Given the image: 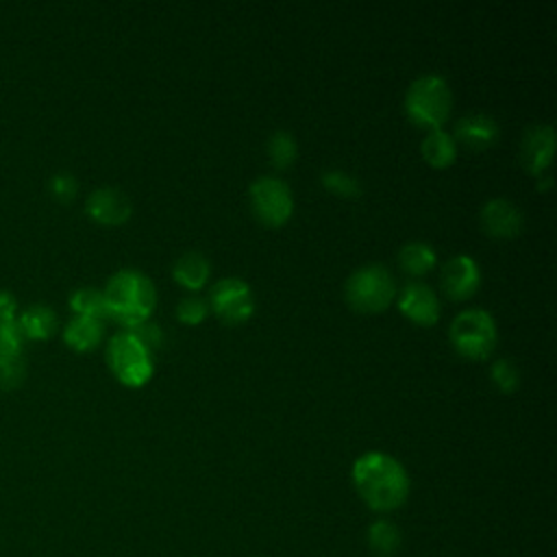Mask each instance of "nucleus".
<instances>
[{
    "label": "nucleus",
    "instance_id": "dca6fc26",
    "mask_svg": "<svg viewBox=\"0 0 557 557\" xmlns=\"http://www.w3.org/2000/svg\"><path fill=\"white\" fill-rule=\"evenodd\" d=\"M17 324L26 339H48L57 331V313L48 305H30L17 315Z\"/></svg>",
    "mask_w": 557,
    "mask_h": 557
},
{
    "label": "nucleus",
    "instance_id": "39448f33",
    "mask_svg": "<svg viewBox=\"0 0 557 557\" xmlns=\"http://www.w3.org/2000/svg\"><path fill=\"white\" fill-rule=\"evenodd\" d=\"M455 350L468 359H485L498 339L496 322L485 309H466L455 315L448 329Z\"/></svg>",
    "mask_w": 557,
    "mask_h": 557
},
{
    "label": "nucleus",
    "instance_id": "20e7f679",
    "mask_svg": "<svg viewBox=\"0 0 557 557\" xmlns=\"http://www.w3.org/2000/svg\"><path fill=\"white\" fill-rule=\"evenodd\" d=\"M346 302L361 313H376L385 309L396 296V283L392 272L381 263H368L357 268L344 283Z\"/></svg>",
    "mask_w": 557,
    "mask_h": 557
},
{
    "label": "nucleus",
    "instance_id": "c756f323",
    "mask_svg": "<svg viewBox=\"0 0 557 557\" xmlns=\"http://www.w3.org/2000/svg\"><path fill=\"white\" fill-rule=\"evenodd\" d=\"M17 311V300L11 292L0 289V320H13Z\"/></svg>",
    "mask_w": 557,
    "mask_h": 557
},
{
    "label": "nucleus",
    "instance_id": "a878e982",
    "mask_svg": "<svg viewBox=\"0 0 557 557\" xmlns=\"http://www.w3.org/2000/svg\"><path fill=\"white\" fill-rule=\"evenodd\" d=\"M24 333L17 324V318L13 320H0V352L4 355H22L24 346Z\"/></svg>",
    "mask_w": 557,
    "mask_h": 557
},
{
    "label": "nucleus",
    "instance_id": "1a4fd4ad",
    "mask_svg": "<svg viewBox=\"0 0 557 557\" xmlns=\"http://www.w3.org/2000/svg\"><path fill=\"white\" fill-rule=\"evenodd\" d=\"M85 211L98 224L117 226V224H124L131 218L133 205H131L128 196L122 189L104 185V187H96L87 196Z\"/></svg>",
    "mask_w": 557,
    "mask_h": 557
},
{
    "label": "nucleus",
    "instance_id": "5701e85b",
    "mask_svg": "<svg viewBox=\"0 0 557 557\" xmlns=\"http://www.w3.org/2000/svg\"><path fill=\"white\" fill-rule=\"evenodd\" d=\"M322 185L342 198H357L361 194L359 178L344 170H337V168L322 172Z\"/></svg>",
    "mask_w": 557,
    "mask_h": 557
},
{
    "label": "nucleus",
    "instance_id": "bb28decb",
    "mask_svg": "<svg viewBox=\"0 0 557 557\" xmlns=\"http://www.w3.org/2000/svg\"><path fill=\"white\" fill-rule=\"evenodd\" d=\"M209 311V305L205 298L200 296H185L178 307H176V315L181 322H187V324H196L200 320H205Z\"/></svg>",
    "mask_w": 557,
    "mask_h": 557
},
{
    "label": "nucleus",
    "instance_id": "2eb2a0df",
    "mask_svg": "<svg viewBox=\"0 0 557 557\" xmlns=\"http://www.w3.org/2000/svg\"><path fill=\"white\" fill-rule=\"evenodd\" d=\"M100 339H102V320H96L89 315L74 313L63 329V342L78 352L96 348Z\"/></svg>",
    "mask_w": 557,
    "mask_h": 557
},
{
    "label": "nucleus",
    "instance_id": "f3484780",
    "mask_svg": "<svg viewBox=\"0 0 557 557\" xmlns=\"http://www.w3.org/2000/svg\"><path fill=\"white\" fill-rule=\"evenodd\" d=\"M209 272H211L209 259L202 252H196V250L183 252L174 261V268H172V274H174L176 283L187 287V289H200L207 283Z\"/></svg>",
    "mask_w": 557,
    "mask_h": 557
},
{
    "label": "nucleus",
    "instance_id": "6e6552de",
    "mask_svg": "<svg viewBox=\"0 0 557 557\" xmlns=\"http://www.w3.org/2000/svg\"><path fill=\"white\" fill-rule=\"evenodd\" d=\"M211 311L228 322V324H237L244 322L252 315L255 311V298L252 292L248 287V283H244L239 276H228V278H220L211 292H209V302Z\"/></svg>",
    "mask_w": 557,
    "mask_h": 557
},
{
    "label": "nucleus",
    "instance_id": "a211bd4d",
    "mask_svg": "<svg viewBox=\"0 0 557 557\" xmlns=\"http://www.w3.org/2000/svg\"><path fill=\"white\" fill-rule=\"evenodd\" d=\"M400 529L387 518L374 520L366 531V544L374 557H394L400 550Z\"/></svg>",
    "mask_w": 557,
    "mask_h": 557
},
{
    "label": "nucleus",
    "instance_id": "7ed1b4c3",
    "mask_svg": "<svg viewBox=\"0 0 557 557\" xmlns=\"http://www.w3.org/2000/svg\"><path fill=\"white\" fill-rule=\"evenodd\" d=\"M453 107V94L448 83L440 74L418 76L405 96V109L413 124L424 128H442Z\"/></svg>",
    "mask_w": 557,
    "mask_h": 557
},
{
    "label": "nucleus",
    "instance_id": "c85d7f7f",
    "mask_svg": "<svg viewBox=\"0 0 557 557\" xmlns=\"http://www.w3.org/2000/svg\"><path fill=\"white\" fill-rule=\"evenodd\" d=\"M137 339H139V344L148 350V352H152V350H157L161 344H163V333H161V326L159 324H152V322H141V324H137V326H133V329H128Z\"/></svg>",
    "mask_w": 557,
    "mask_h": 557
},
{
    "label": "nucleus",
    "instance_id": "9d476101",
    "mask_svg": "<svg viewBox=\"0 0 557 557\" xmlns=\"http://www.w3.org/2000/svg\"><path fill=\"white\" fill-rule=\"evenodd\" d=\"M555 150V131L550 124H533L524 131L520 139V163L522 168L533 174L542 176L544 170L550 165Z\"/></svg>",
    "mask_w": 557,
    "mask_h": 557
},
{
    "label": "nucleus",
    "instance_id": "393cba45",
    "mask_svg": "<svg viewBox=\"0 0 557 557\" xmlns=\"http://www.w3.org/2000/svg\"><path fill=\"white\" fill-rule=\"evenodd\" d=\"M490 376L500 392H513L520 385V370L511 359H496L490 368Z\"/></svg>",
    "mask_w": 557,
    "mask_h": 557
},
{
    "label": "nucleus",
    "instance_id": "4468645a",
    "mask_svg": "<svg viewBox=\"0 0 557 557\" xmlns=\"http://www.w3.org/2000/svg\"><path fill=\"white\" fill-rule=\"evenodd\" d=\"M498 137V124L492 115L470 113L455 124V144H463L470 150H483Z\"/></svg>",
    "mask_w": 557,
    "mask_h": 557
},
{
    "label": "nucleus",
    "instance_id": "412c9836",
    "mask_svg": "<svg viewBox=\"0 0 557 557\" xmlns=\"http://www.w3.org/2000/svg\"><path fill=\"white\" fill-rule=\"evenodd\" d=\"M70 307L76 315H89L96 320L109 318L104 294L102 289H96V287H78L76 292H72Z\"/></svg>",
    "mask_w": 557,
    "mask_h": 557
},
{
    "label": "nucleus",
    "instance_id": "b1692460",
    "mask_svg": "<svg viewBox=\"0 0 557 557\" xmlns=\"http://www.w3.org/2000/svg\"><path fill=\"white\" fill-rule=\"evenodd\" d=\"M26 379V361L22 355H4L0 352V387L13 389L20 387Z\"/></svg>",
    "mask_w": 557,
    "mask_h": 557
},
{
    "label": "nucleus",
    "instance_id": "7c9ffc66",
    "mask_svg": "<svg viewBox=\"0 0 557 557\" xmlns=\"http://www.w3.org/2000/svg\"><path fill=\"white\" fill-rule=\"evenodd\" d=\"M548 185H550V176H548V174H542V181H537V189H540V191H546Z\"/></svg>",
    "mask_w": 557,
    "mask_h": 557
},
{
    "label": "nucleus",
    "instance_id": "0eeeda50",
    "mask_svg": "<svg viewBox=\"0 0 557 557\" xmlns=\"http://www.w3.org/2000/svg\"><path fill=\"white\" fill-rule=\"evenodd\" d=\"M250 205L259 222L265 226H281L294 211V198L285 181L276 176H259L250 185Z\"/></svg>",
    "mask_w": 557,
    "mask_h": 557
},
{
    "label": "nucleus",
    "instance_id": "f03ea898",
    "mask_svg": "<svg viewBox=\"0 0 557 557\" xmlns=\"http://www.w3.org/2000/svg\"><path fill=\"white\" fill-rule=\"evenodd\" d=\"M102 294L109 318L122 322L128 329L146 322L157 302L152 281L135 268H124L111 274Z\"/></svg>",
    "mask_w": 557,
    "mask_h": 557
},
{
    "label": "nucleus",
    "instance_id": "4be33fe9",
    "mask_svg": "<svg viewBox=\"0 0 557 557\" xmlns=\"http://www.w3.org/2000/svg\"><path fill=\"white\" fill-rule=\"evenodd\" d=\"M268 157H270V163L278 170L287 168L294 163L296 159V152H298V146H296V139L292 133L287 131H274L270 137H268Z\"/></svg>",
    "mask_w": 557,
    "mask_h": 557
},
{
    "label": "nucleus",
    "instance_id": "aec40b11",
    "mask_svg": "<svg viewBox=\"0 0 557 557\" xmlns=\"http://www.w3.org/2000/svg\"><path fill=\"white\" fill-rule=\"evenodd\" d=\"M435 250L426 242H407L398 250V263L411 276L426 274L435 265Z\"/></svg>",
    "mask_w": 557,
    "mask_h": 557
},
{
    "label": "nucleus",
    "instance_id": "9b49d317",
    "mask_svg": "<svg viewBox=\"0 0 557 557\" xmlns=\"http://www.w3.org/2000/svg\"><path fill=\"white\" fill-rule=\"evenodd\" d=\"M481 283L479 265L468 255L450 257L442 268V289L453 300L470 298Z\"/></svg>",
    "mask_w": 557,
    "mask_h": 557
},
{
    "label": "nucleus",
    "instance_id": "f8f14e48",
    "mask_svg": "<svg viewBox=\"0 0 557 557\" xmlns=\"http://www.w3.org/2000/svg\"><path fill=\"white\" fill-rule=\"evenodd\" d=\"M398 307L400 311L411 318L418 324H433L440 318V300L435 296V292L418 281H409L398 298Z\"/></svg>",
    "mask_w": 557,
    "mask_h": 557
},
{
    "label": "nucleus",
    "instance_id": "f257e3e1",
    "mask_svg": "<svg viewBox=\"0 0 557 557\" xmlns=\"http://www.w3.org/2000/svg\"><path fill=\"white\" fill-rule=\"evenodd\" d=\"M352 485L359 498L379 513L394 511L403 507L409 498L411 481L405 466L381 450L363 453L355 459L352 470Z\"/></svg>",
    "mask_w": 557,
    "mask_h": 557
},
{
    "label": "nucleus",
    "instance_id": "423d86ee",
    "mask_svg": "<svg viewBox=\"0 0 557 557\" xmlns=\"http://www.w3.org/2000/svg\"><path fill=\"white\" fill-rule=\"evenodd\" d=\"M107 363L120 383L139 387L152 376V355L126 329L117 331L107 344Z\"/></svg>",
    "mask_w": 557,
    "mask_h": 557
},
{
    "label": "nucleus",
    "instance_id": "6ab92c4d",
    "mask_svg": "<svg viewBox=\"0 0 557 557\" xmlns=\"http://www.w3.org/2000/svg\"><path fill=\"white\" fill-rule=\"evenodd\" d=\"M422 157L435 165V168H448L453 161H455V154H457V144L453 139L450 133L442 131V128H435V131H429V135L424 137L422 146Z\"/></svg>",
    "mask_w": 557,
    "mask_h": 557
},
{
    "label": "nucleus",
    "instance_id": "ddd939ff",
    "mask_svg": "<svg viewBox=\"0 0 557 557\" xmlns=\"http://www.w3.org/2000/svg\"><path fill=\"white\" fill-rule=\"evenodd\" d=\"M522 213L507 198H492L481 207V224L494 237H513L522 231Z\"/></svg>",
    "mask_w": 557,
    "mask_h": 557
},
{
    "label": "nucleus",
    "instance_id": "cd10ccee",
    "mask_svg": "<svg viewBox=\"0 0 557 557\" xmlns=\"http://www.w3.org/2000/svg\"><path fill=\"white\" fill-rule=\"evenodd\" d=\"M48 187H50V194H52L59 202H70V200L76 196L78 183H76L74 174H70V172H57V174L48 181Z\"/></svg>",
    "mask_w": 557,
    "mask_h": 557
}]
</instances>
